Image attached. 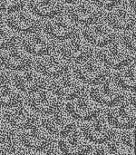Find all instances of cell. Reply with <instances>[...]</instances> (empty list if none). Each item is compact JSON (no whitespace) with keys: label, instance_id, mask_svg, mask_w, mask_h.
I'll use <instances>...</instances> for the list:
<instances>
[{"label":"cell","instance_id":"603a6c76","mask_svg":"<svg viewBox=\"0 0 136 155\" xmlns=\"http://www.w3.org/2000/svg\"><path fill=\"white\" fill-rule=\"evenodd\" d=\"M29 7L35 15L43 18H52L63 11V4L59 0H29Z\"/></svg>","mask_w":136,"mask_h":155},{"label":"cell","instance_id":"4dcf8cb0","mask_svg":"<svg viewBox=\"0 0 136 155\" xmlns=\"http://www.w3.org/2000/svg\"><path fill=\"white\" fill-rule=\"evenodd\" d=\"M96 5L104 9H111L120 4H122L123 0H92Z\"/></svg>","mask_w":136,"mask_h":155},{"label":"cell","instance_id":"8992f818","mask_svg":"<svg viewBox=\"0 0 136 155\" xmlns=\"http://www.w3.org/2000/svg\"><path fill=\"white\" fill-rule=\"evenodd\" d=\"M56 52L63 56L71 66L91 58L95 55V48L90 45L86 39L78 34L61 41L57 46Z\"/></svg>","mask_w":136,"mask_h":155},{"label":"cell","instance_id":"ba28073f","mask_svg":"<svg viewBox=\"0 0 136 155\" xmlns=\"http://www.w3.org/2000/svg\"><path fill=\"white\" fill-rule=\"evenodd\" d=\"M79 126L83 136L93 145L107 143L114 139L118 133L117 130L109 125L104 117V113L95 119L79 123Z\"/></svg>","mask_w":136,"mask_h":155},{"label":"cell","instance_id":"e575fe53","mask_svg":"<svg viewBox=\"0 0 136 155\" xmlns=\"http://www.w3.org/2000/svg\"><path fill=\"white\" fill-rule=\"evenodd\" d=\"M60 2H64V3H66V4H73L78 0H59Z\"/></svg>","mask_w":136,"mask_h":155},{"label":"cell","instance_id":"9c48e42d","mask_svg":"<svg viewBox=\"0 0 136 155\" xmlns=\"http://www.w3.org/2000/svg\"><path fill=\"white\" fill-rule=\"evenodd\" d=\"M129 92L123 91L114 82L112 76L104 83L89 87V97L104 108L115 106L124 102Z\"/></svg>","mask_w":136,"mask_h":155},{"label":"cell","instance_id":"277c9868","mask_svg":"<svg viewBox=\"0 0 136 155\" xmlns=\"http://www.w3.org/2000/svg\"><path fill=\"white\" fill-rule=\"evenodd\" d=\"M72 72L79 81L89 87L104 83L113 74L95 55L72 65Z\"/></svg>","mask_w":136,"mask_h":155},{"label":"cell","instance_id":"1f68e13d","mask_svg":"<svg viewBox=\"0 0 136 155\" xmlns=\"http://www.w3.org/2000/svg\"><path fill=\"white\" fill-rule=\"evenodd\" d=\"M126 5H128L129 7L133 8L134 10V5H135V0H126Z\"/></svg>","mask_w":136,"mask_h":155},{"label":"cell","instance_id":"484cf974","mask_svg":"<svg viewBox=\"0 0 136 155\" xmlns=\"http://www.w3.org/2000/svg\"><path fill=\"white\" fill-rule=\"evenodd\" d=\"M17 42V33L7 25L0 24V50L15 46Z\"/></svg>","mask_w":136,"mask_h":155},{"label":"cell","instance_id":"ffe728a7","mask_svg":"<svg viewBox=\"0 0 136 155\" xmlns=\"http://www.w3.org/2000/svg\"><path fill=\"white\" fill-rule=\"evenodd\" d=\"M106 19L108 25L114 29L126 30L132 28L135 25V12L133 8L125 4H120L109 9Z\"/></svg>","mask_w":136,"mask_h":155},{"label":"cell","instance_id":"d6986e66","mask_svg":"<svg viewBox=\"0 0 136 155\" xmlns=\"http://www.w3.org/2000/svg\"><path fill=\"white\" fill-rule=\"evenodd\" d=\"M22 46L32 56L39 57L53 52L54 43L46 34L35 31L28 33L24 36Z\"/></svg>","mask_w":136,"mask_h":155},{"label":"cell","instance_id":"e0dca14e","mask_svg":"<svg viewBox=\"0 0 136 155\" xmlns=\"http://www.w3.org/2000/svg\"><path fill=\"white\" fill-rule=\"evenodd\" d=\"M6 25L15 32L28 34L40 28L41 20L32 11L22 8L9 13L6 17Z\"/></svg>","mask_w":136,"mask_h":155},{"label":"cell","instance_id":"7c38bea8","mask_svg":"<svg viewBox=\"0 0 136 155\" xmlns=\"http://www.w3.org/2000/svg\"><path fill=\"white\" fill-rule=\"evenodd\" d=\"M34 68L48 79L58 78L72 70L71 64L56 51L37 57Z\"/></svg>","mask_w":136,"mask_h":155},{"label":"cell","instance_id":"4fadbf2b","mask_svg":"<svg viewBox=\"0 0 136 155\" xmlns=\"http://www.w3.org/2000/svg\"><path fill=\"white\" fill-rule=\"evenodd\" d=\"M14 86L25 96L40 89L48 88L49 79L38 73L34 67L23 71L10 73Z\"/></svg>","mask_w":136,"mask_h":155},{"label":"cell","instance_id":"6da1fadb","mask_svg":"<svg viewBox=\"0 0 136 155\" xmlns=\"http://www.w3.org/2000/svg\"><path fill=\"white\" fill-rule=\"evenodd\" d=\"M17 138L25 149L33 152L41 151L56 142L45 130L41 118L32 113L26 121L16 130Z\"/></svg>","mask_w":136,"mask_h":155},{"label":"cell","instance_id":"f546056e","mask_svg":"<svg viewBox=\"0 0 136 155\" xmlns=\"http://www.w3.org/2000/svg\"><path fill=\"white\" fill-rule=\"evenodd\" d=\"M33 155H65L58 148L56 142L53 143L46 148L41 150V151H36L33 152Z\"/></svg>","mask_w":136,"mask_h":155},{"label":"cell","instance_id":"ac0fdd59","mask_svg":"<svg viewBox=\"0 0 136 155\" xmlns=\"http://www.w3.org/2000/svg\"><path fill=\"white\" fill-rule=\"evenodd\" d=\"M44 30L49 36L64 41L76 34V26L70 17L58 15L48 18L44 25Z\"/></svg>","mask_w":136,"mask_h":155},{"label":"cell","instance_id":"cb8c5ba5","mask_svg":"<svg viewBox=\"0 0 136 155\" xmlns=\"http://www.w3.org/2000/svg\"><path fill=\"white\" fill-rule=\"evenodd\" d=\"M112 78L117 86L123 91L135 93V62L114 71Z\"/></svg>","mask_w":136,"mask_h":155},{"label":"cell","instance_id":"d590c367","mask_svg":"<svg viewBox=\"0 0 136 155\" xmlns=\"http://www.w3.org/2000/svg\"><path fill=\"white\" fill-rule=\"evenodd\" d=\"M2 21H3V14H2V12L0 11V24H1Z\"/></svg>","mask_w":136,"mask_h":155},{"label":"cell","instance_id":"30bf717a","mask_svg":"<svg viewBox=\"0 0 136 155\" xmlns=\"http://www.w3.org/2000/svg\"><path fill=\"white\" fill-rule=\"evenodd\" d=\"M24 97L28 108L39 117L49 115L65 104V102L56 97L49 88L37 90Z\"/></svg>","mask_w":136,"mask_h":155},{"label":"cell","instance_id":"4316f807","mask_svg":"<svg viewBox=\"0 0 136 155\" xmlns=\"http://www.w3.org/2000/svg\"><path fill=\"white\" fill-rule=\"evenodd\" d=\"M117 137L121 143L131 150H134V143H135V129L132 130H124L118 131Z\"/></svg>","mask_w":136,"mask_h":155},{"label":"cell","instance_id":"7a4b0ae2","mask_svg":"<svg viewBox=\"0 0 136 155\" xmlns=\"http://www.w3.org/2000/svg\"><path fill=\"white\" fill-rule=\"evenodd\" d=\"M104 117L109 125L117 131L135 129V93H129L121 104L104 108Z\"/></svg>","mask_w":136,"mask_h":155},{"label":"cell","instance_id":"83f0119b","mask_svg":"<svg viewBox=\"0 0 136 155\" xmlns=\"http://www.w3.org/2000/svg\"><path fill=\"white\" fill-rule=\"evenodd\" d=\"M121 43L132 52H135V28L134 26L124 30L121 36Z\"/></svg>","mask_w":136,"mask_h":155},{"label":"cell","instance_id":"5b68a950","mask_svg":"<svg viewBox=\"0 0 136 155\" xmlns=\"http://www.w3.org/2000/svg\"><path fill=\"white\" fill-rule=\"evenodd\" d=\"M48 88L56 97L65 103L89 95V86L79 81L72 70L58 78L49 79Z\"/></svg>","mask_w":136,"mask_h":155},{"label":"cell","instance_id":"836d02e7","mask_svg":"<svg viewBox=\"0 0 136 155\" xmlns=\"http://www.w3.org/2000/svg\"><path fill=\"white\" fill-rule=\"evenodd\" d=\"M4 124H5V122L3 120V109L0 108V125H4Z\"/></svg>","mask_w":136,"mask_h":155},{"label":"cell","instance_id":"8d00e7d4","mask_svg":"<svg viewBox=\"0 0 136 155\" xmlns=\"http://www.w3.org/2000/svg\"><path fill=\"white\" fill-rule=\"evenodd\" d=\"M86 155H95V154H94V153H93V152H91V153H89L88 154H86Z\"/></svg>","mask_w":136,"mask_h":155},{"label":"cell","instance_id":"d4e9b609","mask_svg":"<svg viewBox=\"0 0 136 155\" xmlns=\"http://www.w3.org/2000/svg\"><path fill=\"white\" fill-rule=\"evenodd\" d=\"M126 149L116 136L107 143L94 145L93 153L95 155H122Z\"/></svg>","mask_w":136,"mask_h":155},{"label":"cell","instance_id":"2e32d148","mask_svg":"<svg viewBox=\"0 0 136 155\" xmlns=\"http://www.w3.org/2000/svg\"><path fill=\"white\" fill-rule=\"evenodd\" d=\"M83 36L93 46L102 48L114 42L116 34L110 25L103 22H95L84 26Z\"/></svg>","mask_w":136,"mask_h":155},{"label":"cell","instance_id":"5bb4252c","mask_svg":"<svg viewBox=\"0 0 136 155\" xmlns=\"http://www.w3.org/2000/svg\"><path fill=\"white\" fill-rule=\"evenodd\" d=\"M34 62V57L19 46H13L0 51V64L11 72L33 68Z\"/></svg>","mask_w":136,"mask_h":155},{"label":"cell","instance_id":"44dd1931","mask_svg":"<svg viewBox=\"0 0 136 155\" xmlns=\"http://www.w3.org/2000/svg\"><path fill=\"white\" fill-rule=\"evenodd\" d=\"M43 125L49 134L56 141L60 133L74 120L65 111V104L49 115L40 117Z\"/></svg>","mask_w":136,"mask_h":155},{"label":"cell","instance_id":"52a82bcc","mask_svg":"<svg viewBox=\"0 0 136 155\" xmlns=\"http://www.w3.org/2000/svg\"><path fill=\"white\" fill-rule=\"evenodd\" d=\"M95 56L110 70L115 71L134 63V53L121 42H113L102 47Z\"/></svg>","mask_w":136,"mask_h":155},{"label":"cell","instance_id":"f1b7e54d","mask_svg":"<svg viewBox=\"0 0 136 155\" xmlns=\"http://www.w3.org/2000/svg\"><path fill=\"white\" fill-rule=\"evenodd\" d=\"M25 0H0V11L12 13L24 8Z\"/></svg>","mask_w":136,"mask_h":155},{"label":"cell","instance_id":"7402d4cb","mask_svg":"<svg viewBox=\"0 0 136 155\" xmlns=\"http://www.w3.org/2000/svg\"><path fill=\"white\" fill-rule=\"evenodd\" d=\"M25 104L24 95L14 86L10 77L0 81V108L11 109Z\"/></svg>","mask_w":136,"mask_h":155},{"label":"cell","instance_id":"8fae6325","mask_svg":"<svg viewBox=\"0 0 136 155\" xmlns=\"http://www.w3.org/2000/svg\"><path fill=\"white\" fill-rule=\"evenodd\" d=\"M65 108L69 116L77 123L95 119L104 113V108L95 103L89 95L65 103Z\"/></svg>","mask_w":136,"mask_h":155},{"label":"cell","instance_id":"9a60e30c","mask_svg":"<svg viewBox=\"0 0 136 155\" xmlns=\"http://www.w3.org/2000/svg\"><path fill=\"white\" fill-rule=\"evenodd\" d=\"M69 17L81 25H87L98 22L102 11L92 0H78L69 6Z\"/></svg>","mask_w":136,"mask_h":155},{"label":"cell","instance_id":"3957f363","mask_svg":"<svg viewBox=\"0 0 136 155\" xmlns=\"http://www.w3.org/2000/svg\"><path fill=\"white\" fill-rule=\"evenodd\" d=\"M56 144L65 155H86L93 152L94 145L83 136L79 123L73 121L59 134Z\"/></svg>","mask_w":136,"mask_h":155},{"label":"cell","instance_id":"d6a6232c","mask_svg":"<svg viewBox=\"0 0 136 155\" xmlns=\"http://www.w3.org/2000/svg\"><path fill=\"white\" fill-rule=\"evenodd\" d=\"M122 155H134V150H131L129 148H127Z\"/></svg>","mask_w":136,"mask_h":155}]
</instances>
